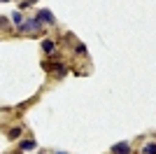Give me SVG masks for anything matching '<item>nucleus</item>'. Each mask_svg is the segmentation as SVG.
<instances>
[{
  "label": "nucleus",
  "instance_id": "f257e3e1",
  "mask_svg": "<svg viewBox=\"0 0 156 154\" xmlns=\"http://www.w3.org/2000/svg\"><path fill=\"white\" fill-rule=\"evenodd\" d=\"M42 68H44L47 72H54L56 77H65L68 75V68H65V63H61V61H44Z\"/></svg>",
  "mask_w": 156,
  "mask_h": 154
},
{
  "label": "nucleus",
  "instance_id": "f03ea898",
  "mask_svg": "<svg viewBox=\"0 0 156 154\" xmlns=\"http://www.w3.org/2000/svg\"><path fill=\"white\" fill-rule=\"evenodd\" d=\"M40 26H42V24H40L37 19H28V21H23V24L19 26V31H21V33H35Z\"/></svg>",
  "mask_w": 156,
  "mask_h": 154
},
{
  "label": "nucleus",
  "instance_id": "7ed1b4c3",
  "mask_svg": "<svg viewBox=\"0 0 156 154\" xmlns=\"http://www.w3.org/2000/svg\"><path fill=\"white\" fill-rule=\"evenodd\" d=\"M35 19H37L40 24H47V26L56 24V19H54V14L49 12V9H40V12H37V16H35Z\"/></svg>",
  "mask_w": 156,
  "mask_h": 154
},
{
  "label": "nucleus",
  "instance_id": "20e7f679",
  "mask_svg": "<svg viewBox=\"0 0 156 154\" xmlns=\"http://www.w3.org/2000/svg\"><path fill=\"white\" fill-rule=\"evenodd\" d=\"M112 154H130V145L128 142H117L112 147Z\"/></svg>",
  "mask_w": 156,
  "mask_h": 154
},
{
  "label": "nucleus",
  "instance_id": "39448f33",
  "mask_svg": "<svg viewBox=\"0 0 156 154\" xmlns=\"http://www.w3.org/2000/svg\"><path fill=\"white\" fill-rule=\"evenodd\" d=\"M19 135H21V128H19V126H14V128H9V131H7V138H9V140H16Z\"/></svg>",
  "mask_w": 156,
  "mask_h": 154
},
{
  "label": "nucleus",
  "instance_id": "423d86ee",
  "mask_svg": "<svg viewBox=\"0 0 156 154\" xmlns=\"http://www.w3.org/2000/svg\"><path fill=\"white\" fill-rule=\"evenodd\" d=\"M54 47H56V45H54V40H42V49H44L47 54H51Z\"/></svg>",
  "mask_w": 156,
  "mask_h": 154
},
{
  "label": "nucleus",
  "instance_id": "0eeeda50",
  "mask_svg": "<svg viewBox=\"0 0 156 154\" xmlns=\"http://www.w3.org/2000/svg\"><path fill=\"white\" fill-rule=\"evenodd\" d=\"M28 149H35V140H23L21 142V152H28Z\"/></svg>",
  "mask_w": 156,
  "mask_h": 154
},
{
  "label": "nucleus",
  "instance_id": "6e6552de",
  "mask_svg": "<svg viewBox=\"0 0 156 154\" xmlns=\"http://www.w3.org/2000/svg\"><path fill=\"white\" fill-rule=\"evenodd\" d=\"M142 152H144V154H156V142H147Z\"/></svg>",
  "mask_w": 156,
  "mask_h": 154
},
{
  "label": "nucleus",
  "instance_id": "1a4fd4ad",
  "mask_svg": "<svg viewBox=\"0 0 156 154\" xmlns=\"http://www.w3.org/2000/svg\"><path fill=\"white\" fill-rule=\"evenodd\" d=\"M12 19H14V24H19V26L23 24V21H21V14H19V12H14V14H12Z\"/></svg>",
  "mask_w": 156,
  "mask_h": 154
},
{
  "label": "nucleus",
  "instance_id": "9d476101",
  "mask_svg": "<svg viewBox=\"0 0 156 154\" xmlns=\"http://www.w3.org/2000/svg\"><path fill=\"white\" fill-rule=\"evenodd\" d=\"M75 51H77V54H86V47L84 45H77V47H75Z\"/></svg>",
  "mask_w": 156,
  "mask_h": 154
},
{
  "label": "nucleus",
  "instance_id": "9b49d317",
  "mask_svg": "<svg viewBox=\"0 0 156 154\" xmlns=\"http://www.w3.org/2000/svg\"><path fill=\"white\" fill-rule=\"evenodd\" d=\"M33 2H37V0H30V5H33Z\"/></svg>",
  "mask_w": 156,
  "mask_h": 154
},
{
  "label": "nucleus",
  "instance_id": "f8f14e48",
  "mask_svg": "<svg viewBox=\"0 0 156 154\" xmlns=\"http://www.w3.org/2000/svg\"><path fill=\"white\" fill-rule=\"evenodd\" d=\"M58 154H68V152H58Z\"/></svg>",
  "mask_w": 156,
  "mask_h": 154
},
{
  "label": "nucleus",
  "instance_id": "ddd939ff",
  "mask_svg": "<svg viewBox=\"0 0 156 154\" xmlns=\"http://www.w3.org/2000/svg\"><path fill=\"white\" fill-rule=\"evenodd\" d=\"M12 154H21V152H12Z\"/></svg>",
  "mask_w": 156,
  "mask_h": 154
}]
</instances>
